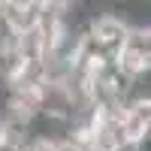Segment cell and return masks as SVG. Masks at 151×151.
<instances>
[{"instance_id": "obj_1", "label": "cell", "mask_w": 151, "mask_h": 151, "mask_svg": "<svg viewBox=\"0 0 151 151\" xmlns=\"http://www.w3.org/2000/svg\"><path fill=\"white\" fill-rule=\"evenodd\" d=\"M115 67L127 79L151 76V27L148 24H133L124 33V42L115 55Z\"/></svg>"}]
</instances>
